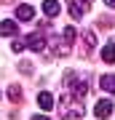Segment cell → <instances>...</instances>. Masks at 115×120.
<instances>
[{"mask_svg":"<svg viewBox=\"0 0 115 120\" xmlns=\"http://www.w3.org/2000/svg\"><path fill=\"white\" fill-rule=\"evenodd\" d=\"M86 115V109H83V104L78 101V96H75V101L70 99V94H67V99H64V112H62V117L67 120V117H83Z\"/></svg>","mask_w":115,"mask_h":120,"instance_id":"obj_1","label":"cell"},{"mask_svg":"<svg viewBox=\"0 0 115 120\" xmlns=\"http://www.w3.org/2000/svg\"><path fill=\"white\" fill-rule=\"evenodd\" d=\"M46 45H48L46 32H32L30 38H27V48H32V51H43Z\"/></svg>","mask_w":115,"mask_h":120,"instance_id":"obj_2","label":"cell"},{"mask_svg":"<svg viewBox=\"0 0 115 120\" xmlns=\"http://www.w3.org/2000/svg\"><path fill=\"white\" fill-rule=\"evenodd\" d=\"M16 35H19V24L13 22V19L0 22V38H16Z\"/></svg>","mask_w":115,"mask_h":120,"instance_id":"obj_3","label":"cell"},{"mask_svg":"<svg viewBox=\"0 0 115 120\" xmlns=\"http://www.w3.org/2000/svg\"><path fill=\"white\" fill-rule=\"evenodd\" d=\"M110 112H112V101H110V99H102V101H96L94 104V115L96 117H110Z\"/></svg>","mask_w":115,"mask_h":120,"instance_id":"obj_4","label":"cell"},{"mask_svg":"<svg viewBox=\"0 0 115 120\" xmlns=\"http://www.w3.org/2000/svg\"><path fill=\"white\" fill-rule=\"evenodd\" d=\"M16 19H19V22H32V19H35V8L27 5V3H21L16 8Z\"/></svg>","mask_w":115,"mask_h":120,"instance_id":"obj_5","label":"cell"},{"mask_svg":"<svg viewBox=\"0 0 115 120\" xmlns=\"http://www.w3.org/2000/svg\"><path fill=\"white\" fill-rule=\"evenodd\" d=\"M51 45H54V53L56 56H67L72 51V45L67 43V40H59V38H51Z\"/></svg>","mask_w":115,"mask_h":120,"instance_id":"obj_6","label":"cell"},{"mask_svg":"<svg viewBox=\"0 0 115 120\" xmlns=\"http://www.w3.org/2000/svg\"><path fill=\"white\" fill-rule=\"evenodd\" d=\"M59 11H62V5H59V0H43V13H46L48 19H54V16H59Z\"/></svg>","mask_w":115,"mask_h":120,"instance_id":"obj_7","label":"cell"},{"mask_svg":"<svg viewBox=\"0 0 115 120\" xmlns=\"http://www.w3.org/2000/svg\"><path fill=\"white\" fill-rule=\"evenodd\" d=\"M102 59L107 61V64H115V40H110V43L102 45Z\"/></svg>","mask_w":115,"mask_h":120,"instance_id":"obj_8","label":"cell"},{"mask_svg":"<svg viewBox=\"0 0 115 120\" xmlns=\"http://www.w3.org/2000/svg\"><path fill=\"white\" fill-rule=\"evenodd\" d=\"M99 88L107 94H115V75H102L99 77Z\"/></svg>","mask_w":115,"mask_h":120,"instance_id":"obj_9","label":"cell"},{"mask_svg":"<svg viewBox=\"0 0 115 120\" xmlns=\"http://www.w3.org/2000/svg\"><path fill=\"white\" fill-rule=\"evenodd\" d=\"M38 104H40V109H54V104H56V99L48 94V91H43V94L38 96Z\"/></svg>","mask_w":115,"mask_h":120,"instance_id":"obj_10","label":"cell"},{"mask_svg":"<svg viewBox=\"0 0 115 120\" xmlns=\"http://www.w3.org/2000/svg\"><path fill=\"white\" fill-rule=\"evenodd\" d=\"M5 96H8L11 101H21V86H16V83H13V86H8Z\"/></svg>","mask_w":115,"mask_h":120,"instance_id":"obj_11","label":"cell"},{"mask_svg":"<svg viewBox=\"0 0 115 120\" xmlns=\"http://www.w3.org/2000/svg\"><path fill=\"white\" fill-rule=\"evenodd\" d=\"M75 38H78V30H75V27H72V24H70V27H64V40H67L70 45L75 43Z\"/></svg>","mask_w":115,"mask_h":120,"instance_id":"obj_12","label":"cell"},{"mask_svg":"<svg viewBox=\"0 0 115 120\" xmlns=\"http://www.w3.org/2000/svg\"><path fill=\"white\" fill-rule=\"evenodd\" d=\"M83 13H86V8H83V5H78V3H70V16H72V19H80Z\"/></svg>","mask_w":115,"mask_h":120,"instance_id":"obj_13","label":"cell"},{"mask_svg":"<svg viewBox=\"0 0 115 120\" xmlns=\"http://www.w3.org/2000/svg\"><path fill=\"white\" fill-rule=\"evenodd\" d=\"M27 48V40H21V38H13V45H11V51L13 53H21Z\"/></svg>","mask_w":115,"mask_h":120,"instance_id":"obj_14","label":"cell"},{"mask_svg":"<svg viewBox=\"0 0 115 120\" xmlns=\"http://www.w3.org/2000/svg\"><path fill=\"white\" fill-rule=\"evenodd\" d=\"M91 3H94V0H80V5H83V8H86V11H88V8H91Z\"/></svg>","mask_w":115,"mask_h":120,"instance_id":"obj_15","label":"cell"},{"mask_svg":"<svg viewBox=\"0 0 115 120\" xmlns=\"http://www.w3.org/2000/svg\"><path fill=\"white\" fill-rule=\"evenodd\" d=\"M30 120H51V117H46V115H32Z\"/></svg>","mask_w":115,"mask_h":120,"instance_id":"obj_16","label":"cell"},{"mask_svg":"<svg viewBox=\"0 0 115 120\" xmlns=\"http://www.w3.org/2000/svg\"><path fill=\"white\" fill-rule=\"evenodd\" d=\"M107 3V8H115V0H104Z\"/></svg>","mask_w":115,"mask_h":120,"instance_id":"obj_17","label":"cell"}]
</instances>
